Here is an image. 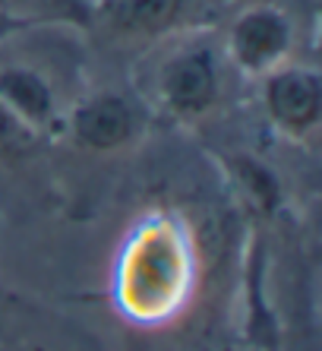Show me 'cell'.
<instances>
[{"instance_id":"cell-1","label":"cell","mask_w":322,"mask_h":351,"mask_svg":"<svg viewBox=\"0 0 322 351\" xmlns=\"http://www.w3.org/2000/svg\"><path fill=\"white\" fill-rule=\"evenodd\" d=\"M190 282V254L177 228L152 225L129 244L117 278L123 307L139 317H161L180 304Z\"/></svg>"},{"instance_id":"cell-2","label":"cell","mask_w":322,"mask_h":351,"mask_svg":"<svg viewBox=\"0 0 322 351\" xmlns=\"http://www.w3.org/2000/svg\"><path fill=\"white\" fill-rule=\"evenodd\" d=\"M152 70V101L168 121L193 123L212 114L225 92V66L218 51L196 35H174L161 41Z\"/></svg>"},{"instance_id":"cell-3","label":"cell","mask_w":322,"mask_h":351,"mask_svg":"<svg viewBox=\"0 0 322 351\" xmlns=\"http://www.w3.org/2000/svg\"><path fill=\"white\" fill-rule=\"evenodd\" d=\"M202 0H92L89 29L114 45H161L184 35Z\"/></svg>"},{"instance_id":"cell-4","label":"cell","mask_w":322,"mask_h":351,"mask_svg":"<svg viewBox=\"0 0 322 351\" xmlns=\"http://www.w3.org/2000/svg\"><path fill=\"white\" fill-rule=\"evenodd\" d=\"M294 23L275 3H250L227 23L225 54L243 76L262 80L275 66L290 60L294 51Z\"/></svg>"},{"instance_id":"cell-5","label":"cell","mask_w":322,"mask_h":351,"mask_svg":"<svg viewBox=\"0 0 322 351\" xmlns=\"http://www.w3.org/2000/svg\"><path fill=\"white\" fill-rule=\"evenodd\" d=\"M259 101L269 123L290 139H306L322 121V80L313 66L282 64L259 80Z\"/></svg>"},{"instance_id":"cell-6","label":"cell","mask_w":322,"mask_h":351,"mask_svg":"<svg viewBox=\"0 0 322 351\" xmlns=\"http://www.w3.org/2000/svg\"><path fill=\"white\" fill-rule=\"evenodd\" d=\"M143 130V111L133 98L114 89L86 95L70 111V136L89 152H121Z\"/></svg>"},{"instance_id":"cell-7","label":"cell","mask_w":322,"mask_h":351,"mask_svg":"<svg viewBox=\"0 0 322 351\" xmlns=\"http://www.w3.org/2000/svg\"><path fill=\"white\" fill-rule=\"evenodd\" d=\"M0 105L13 111L25 127L45 133L57 123V95L48 76L25 64L0 66Z\"/></svg>"},{"instance_id":"cell-8","label":"cell","mask_w":322,"mask_h":351,"mask_svg":"<svg viewBox=\"0 0 322 351\" xmlns=\"http://www.w3.org/2000/svg\"><path fill=\"white\" fill-rule=\"evenodd\" d=\"M92 0H0V16L41 25H73L89 29Z\"/></svg>"},{"instance_id":"cell-9","label":"cell","mask_w":322,"mask_h":351,"mask_svg":"<svg viewBox=\"0 0 322 351\" xmlns=\"http://www.w3.org/2000/svg\"><path fill=\"white\" fill-rule=\"evenodd\" d=\"M38 139H41V133H35L32 127H25L13 111H7V108L0 105V158H19Z\"/></svg>"}]
</instances>
